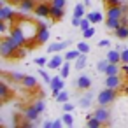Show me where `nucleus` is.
<instances>
[{"mask_svg":"<svg viewBox=\"0 0 128 128\" xmlns=\"http://www.w3.org/2000/svg\"><path fill=\"white\" fill-rule=\"evenodd\" d=\"M110 63H121V51L119 49H110L105 56Z\"/></svg>","mask_w":128,"mask_h":128,"instance_id":"nucleus-16","label":"nucleus"},{"mask_svg":"<svg viewBox=\"0 0 128 128\" xmlns=\"http://www.w3.org/2000/svg\"><path fill=\"white\" fill-rule=\"evenodd\" d=\"M121 16H123L121 6H107V18H116V20H119Z\"/></svg>","mask_w":128,"mask_h":128,"instance_id":"nucleus-11","label":"nucleus"},{"mask_svg":"<svg viewBox=\"0 0 128 128\" xmlns=\"http://www.w3.org/2000/svg\"><path fill=\"white\" fill-rule=\"evenodd\" d=\"M14 18V9L7 4H2L0 6V20H6V21H11Z\"/></svg>","mask_w":128,"mask_h":128,"instance_id":"nucleus-8","label":"nucleus"},{"mask_svg":"<svg viewBox=\"0 0 128 128\" xmlns=\"http://www.w3.org/2000/svg\"><path fill=\"white\" fill-rule=\"evenodd\" d=\"M93 116H95V118H98L102 123H107V121L110 119V112L105 109V105H98V109L93 112Z\"/></svg>","mask_w":128,"mask_h":128,"instance_id":"nucleus-9","label":"nucleus"},{"mask_svg":"<svg viewBox=\"0 0 128 128\" xmlns=\"http://www.w3.org/2000/svg\"><path fill=\"white\" fill-rule=\"evenodd\" d=\"M63 63H65V56H58V54H56V56H53V58L48 62V67L54 70V68H62Z\"/></svg>","mask_w":128,"mask_h":128,"instance_id":"nucleus-13","label":"nucleus"},{"mask_svg":"<svg viewBox=\"0 0 128 128\" xmlns=\"http://www.w3.org/2000/svg\"><path fill=\"white\" fill-rule=\"evenodd\" d=\"M119 70H121V65L119 63H110L109 62V65H107V68H105V76H116V74H119Z\"/></svg>","mask_w":128,"mask_h":128,"instance_id":"nucleus-19","label":"nucleus"},{"mask_svg":"<svg viewBox=\"0 0 128 128\" xmlns=\"http://www.w3.org/2000/svg\"><path fill=\"white\" fill-rule=\"evenodd\" d=\"M119 21H121V25H128V16H126V14H123V16L119 18Z\"/></svg>","mask_w":128,"mask_h":128,"instance_id":"nucleus-49","label":"nucleus"},{"mask_svg":"<svg viewBox=\"0 0 128 128\" xmlns=\"http://www.w3.org/2000/svg\"><path fill=\"white\" fill-rule=\"evenodd\" d=\"M77 49H79L81 53H84V54H86V53L90 51V46H88L86 42H77Z\"/></svg>","mask_w":128,"mask_h":128,"instance_id":"nucleus-36","label":"nucleus"},{"mask_svg":"<svg viewBox=\"0 0 128 128\" xmlns=\"http://www.w3.org/2000/svg\"><path fill=\"white\" fill-rule=\"evenodd\" d=\"M121 11H123V14H128V6L121 4Z\"/></svg>","mask_w":128,"mask_h":128,"instance_id":"nucleus-52","label":"nucleus"},{"mask_svg":"<svg viewBox=\"0 0 128 128\" xmlns=\"http://www.w3.org/2000/svg\"><path fill=\"white\" fill-rule=\"evenodd\" d=\"M76 86H77V90H90L91 88V79L88 76H79Z\"/></svg>","mask_w":128,"mask_h":128,"instance_id":"nucleus-14","label":"nucleus"},{"mask_svg":"<svg viewBox=\"0 0 128 128\" xmlns=\"http://www.w3.org/2000/svg\"><path fill=\"white\" fill-rule=\"evenodd\" d=\"M0 32H7V21L0 20Z\"/></svg>","mask_w":128,"mask_h":128,"instance_id":"nucleus-44","label":"nucleus"},{"mask_svg":"<svg viewBox=\"0 0 128 128\" xmlns=\"http://www.w3.org/2000/svg\"><path fill=\"white\" fill-rule=\"evenodd\" d=\"M86 16L90 18V21H91V25H93V23H100V21L104 20V16H102L100 12H96V11H91V12H88Z\"/></svg>","mask_w":128,"mask_h":128,"instance_id":"nucleus-23","label":"nucleus"},{"mask_svg":"<svg viewBox=\"0 0 128 128\" xmlns=\"http://www.w3.org/2000/svg\"><path fill=\"white\" fill-rule=\"evenodd\" d=\"M81 54V51L79 49H70V51H67L65 53V60H68V62H72V60H77V56Z\"/></svg>","mask_w":128,"mask_h":128,"instance_id":"nucleus-28","label":"nucleus"},{"mask_svg":"<svg viewBox=\"0 0 128 128\" xmlns=\"http://www.w3.org/2000/svg\"><path fill=\"white\" fill-rule=\"evenodd\" d=\"M105 25H107L109 30H116V28L121 26V21L116 20V18H107V20H105Z\"/></svg>","mask_w":128,"mask_h":128,"instance_id":"nucleus-22","label":"nucleus"},{"mask_svg":"<svg viewBox=\"0 0 128 128\" xmlns=\"http://www.w3.org/2000/svg\"><path fill=\"white\" fill-rule=\"evenodd\" d=\"M114 98H116V90L114 88H104L100 93H98V105H109V104H112L114 102Z\"/></svg>","mask_w":128,"mask_h":128,"instance_id":"nucleus-2","label":"nucleus"},{"mask_svg":"<svg viewBox=\"0 0 128 128\" xmlns=\"http://www.w3.org/2000/svg\"><path fill=\"white\" fill-rule=\"evenodd\" d=\"M18 7H20L21 12H30V11H34L37 7V2L35 0H20Z\"/></svg>","mask_w":128,"mask_h":128,"instance_id":"nucleus-10","label":"nucleus"},{"mask_svg":"<svg viewBox=\"0 0 128 128\" xmlns=\"http://www.w3.org/2000/svg\"><path fill=\"white\" fill-rule=\"evenodd\" d=\"M98 46H100V48H109V46H110V40H109V39H104V40L98 42Z\"/></svg>","mask_w":128,"mask_h":128,"instance_id":"nucleus-45","label":"nucleus"},{"mask_svg":"<svg viewBox=\"0 0 128 128\" xmlns=\"http://www.w3.org/2000/svg\"><path fill=\"white\" fill-rule=\"evenodd\" d=\"M48 62H49V60H48L46 56H39V58H35V63H37L39 67H44V65H48Z\"/></svg>","mask_w":128,"mask_h":128,"instance_id":"nucleus-37","label":"nucleus"},{"mask_svg":"<svg viewBox=\"0 0 128 128\" xmlns=\"http://www.w3.org/2000/svg\"><path fill=\"white\" fill-rule=\"evenodd\" d=\"M34 105L39 109V112H44V110H46V102H44V96H40V98H39Z\"/></svg>","mask_w":128,"mask_h":128,"instance_id":"nucleus-33","label":"nucleus"},{"mask_svg":"<svg viewBox=\"0 0 128 128\" xmlns=\"http://www.w3.org/2000/svg\"><path fill=\"white\" fill-rule=\"evenodd\" d=\"M9 77H11V79H12V81H16V82H21V81H23V77H25V76H23V74H11V76H9Z\"/></svg>","mask_w":128,"mask_h":128,"instance_id":"nucleus-40","label":"nucleus"},{"mask_svg":"<svg viewBox=\"0 0 128 128\" xmlns=\"http://www.w3.org/2000/svg\"><path fill=\"white\" fill-rule=\"evenodd\" d=\"M121 63H128V48L121 51Z\"/></svg>","mask_w":128,"mask_h":128,"instance_id":"nucleus-41","label":"nucleus"},{"mask_svg":"<svg viewBox=\"0 0 128 128\" xmlns=\"http://www.w3.org/2000/svg\"><path fill=\"white\" fill-rule=\"evenodd\" d=\"M114 34H116V37H118V39L126 40V39H128V25H121L119 28H116V30H114Z\"/></svg>","mask_w":128,"mask_h":128,"instance_id":"nucleus-20","label":"nucleus"},{"mask_svg":"<svg viewBox=\"0 0 128 128\" xmlns=\"http://www.w3.org/2000/svg\"><path fill=\"white\" fill-rule=\"evenodd\" d=\"M51 6H56V7H65V0H51Z\"/></svg>","mask_w":128,"mask_h":128,"instance_id":"nucleus-42","label":"nucleus"},{"mask_svg":"<svg viewBox=\"0 0 128 128\" xmlns=\"http://www.w3.org/2000/svg\"><path fill=\"white\" fill-rule=\"evenodd\" d=\"M91 100H93V95H91V93H86L84 96H81V100H79V105L86 109V107H90V105H91Z\"/></svg>","mask_w":128,"mask_h":128,"instance_id":"nucleus-25","label":"nucleus"},{"mask_svg":"<svg viewBox=\"0 0 128 128\" xmlns=\"http://www.w3.org/2000/svg\"><path fill=\"white\" fill-rule=\"evenodd\" d=\"M39 72H40V76H42V79H44L46 82H51V79H53V77H49V76H48V74L42 70V67H40V70H39Z\"/></svg>","mask_w":128,"mask_h":128,"instance_id":"nucleus-43","label":"nucleus"},{"mask_svg":"<svg viewBox=\"0 0 128 128\" xmlns=\"http://www.w3.org/2000/svg\"><path fill=\"white\" fill-rule=\"evenodd\" d=\"M20 46H26V42H28V39H26V35H25V32H23V28L20 26V25H16V26H12L11 28V34H9Z\"/></svg>","mask_w":128,"mask_h":128,"instance_id":"nucleus-3","label":"nucleus"},{"mask_svg":"<svg viewBox=\"0 0 128 128\" xmlns=\"http://www.w3.org/2000/svg\"><path fill=\"white\" fill-rule=\"evenodd\" d=\"M68 46H70V40H65V42H54V44H51V46L48 48V51H49V53H58V51L67 49Z\"/></svg>","mask_w":128,"mask_h":128,"instance_id":"nucleus-15","label":"nucleus"},{"mask_svg":"<svg viewBox=\"0 0 128 128\" xmlns=\"http://www.w3.org/2000/svg\"><path fill=\"white\" fill-rule=\"evenodd\" d=\"M63 14H65V12H63V7L51 6V16H49V18H51L53 21H60V20L63 18Z\"/></svg>","mask_w":128,"mask_h":128,"instance_id":"nucleus-17","label":"nucleus"},{"mask_svg":"<svg viewBox=\"0 0 128 128\" xmlns=\"http://www.w3.org/2000/svg\"><path fill=\"white\" fill-rule=\"evenodd\" d=\"M86 124H88L90 128H100V126H102L104 123H102V121H100L98 118H95V116H91V118H88V123H86Z\"/></svg>","mask_w":128,"mask_h":128,"instance_id":"nucleus-27","label":"nucleus"},{"mask_svg":"<svg viewBox=\"0 0 128 128\" xmlns=\"http://www.w3.org/2000/svg\"><path fill=\"white\" fill-rule=\"evenodd\" d=\"M107 65H109V60L105 58V60H102V62H98V63H96V70H98V72H105Z\"/></svg>","mask_w":128,"mask_h":128,"instance_id":"nucleus-34","label":"nucleus"},{"mask_svg":"<svg viewBox=\"0 0 128 128\" xmlns=\"http://www.w3.org/2000/svg\"><path fill=\"white\" fill-rule=\"evenodd\" d=\"M6 2H9V4H16V6H18V4H20V0H6Z\"/></svg>","mask_w":128,"mask_h":128,"instance_id":"nucleus-53","label":"nucleus"},{"mask_svg":"<svg viewBox=\"0 0 128 128\" xmlns=\"http://www.w3.org/2000/svg\"><path fill=\"white\" fill-rule=\"evenodd\" d=\"M62 124H63V119H54L53 121V128H62Z\"/></svg>","mask_w":128,"mask_h":128,"instance_id":"nucleus-46","label":"nucleus"},{"mask_svg":"<svg viewBox=\"0 0 128 128\" xmlns=\"http://www.w3.org/2000/svg\"><path fill=\"white\" fill-rule=\"evenodd\" d=\"M62 119H63V124H65V126H72V124H74V118H72L70 112H65V114L62 116Z\"/></svg>","mask_w":128,"mask_h":128,"instance_id":"nucleus-31","label":"nucleus"},{"mask_svg":"<svg viewBox=\"0 0 128 128\" xmlns=\"http://www.w3.org/2000/svg\"><path fill=\"white\" fill-rule=\"evenodd\" d=\"M121 72H124L128 76V63H121Z\"/></svg>","mask_w":128,"mask_h":128,"instance_id":"nucleus-50","label":"nucleus"},{"mask_svg":"<svg viewBox=\"0 0 128 128\" xmlns=\"http://www.w3.org/2000/svg\"><path fill=\"white\" fill-rule=\"evenodd\" d=\"M86 62H88V60H86V54L81 53V54L77 56V60H76V68H77V70H82V68L86 67Z\"/></svg>","mask_w":128,"mask_h":128,"instance_id":"nucleus-24","label":"nucleus"},{"mask_svg":"<svg viewBox=\"0 0 128 128\" xmlns=\"http://www.w3.org/2000/svg\"><path fill=\"white\" fill-rule=\"evenodd\" d=\"M26 54V49H25V46H20L18 48V51H16V58H23Z\"/></svg>","mask_w":128,"mask_h":128,"instance_id":"nucleus-39","label":"nucleus"},{"mask_svg":"<svg viewBox=\"0 0 128 128\" xmlns=\"http://www.w3.org/2000/svg\"><path fill=\"white\" fill-rule=\"evenodd\" d=\"M34 14L37 18H49L51 16V4H44V2L37 4V7L34 9Z\"/></svg>","mask_w":128,"mask_h":128,"instance_id":"nucleus-5","label":"nucleus"},{"mask_svg":"<svg viewBox=\"0 0 128 128\" xmlns=\"http://www.w3.org/2000/svg\"><path fill=\"white\" fill-rule=\"evenodd\" d=\"M49 84H51V91H53V96H54V98H56V95L63 90V86H65V82H63V77H62V76L53 77Z\"/></svg>","mask_w":128,"mask_h":128,"instance_id":"nucleus-6","label":"nucleus"},{"mask_svg":"<svg viewBox=\"0 0 128 128\" xmlns=\"http://www.w3.org/2000/svg\"><path fill=\"white\" fill-rule=\"evenodd\" d=\"M39 116H40V112H39V109H37L35 105H28V107L23 110V118H26V119L34 121V123L39 119Z\"/></svg>","mask_w":128,"mask_h":128,"instance_id":"nucleus-7","label":"nucleus"},{"mask_svg":"<svg viewBox=\"0 0 128 128\" xmlns=\"http://www.w3.org/2000/svg\"><path fill=\"white\" fill-rule=\"evenodd\" d=\"M72 25H74V26H79V25H81V18H76V16H74V18H72Z\"/></svg>","mask_w":128,"mask_h":128,"instance_id":"nucleus-48","label":"nucleus"},{"mask_svg":"<svg viewBox=\"0 0 128 128\" xmlns=\"http://www.w3.org/2000/svg\"><path fill=\"white\" fill-rule=\"evenodd\" d=\"M107 6H121V0H105Z\"/></svg>","mask_w":128,"mask_h":128,"instance_id":"nucleus-47","label":"nucleus"},{"mask_svg":"<svg viewBox=\"0 0 128 128\" xmlns=\"http://www.w3.org/2000/svg\"><path fill=\"white\" fill-rule=\"evenodd\" d=\"M68 74H70V62L68 60H65V63L62 65V68H60V76L63 77V79H67L68 77Z\"/></svg>","mask_w":128,"mask_h":128,"instance_id":"nucleus-26","label":"nucleus"},{"mask_svg":"<svg viewBox=\"0 0 128 128\" xmlns=\"http://www.w3.org/2000/svg\"><path fill=\"white\" fill-rule=\"evenodd\" d=\"M62 105H63V107H62L63 112H72V110H74V104H70V102H65V104H62Z\"/></svg>","mask_w":128,"mask_h":128,"instance_id":"nucleus-38","label":"nucleus"},{"mask_svg":"<svg viewBox=\"0 0 128 128\" xmlns=\"http://www.w3.org/2000/svg\"><path fill=\"white\" fill-rule=\"evenodd\" d=\"M21 84H23L25 88H28V90H34V88L37 86V79L32 77V76H25L23 81H21Z\"/></svg>","mask_w":128,"mask_h":128,"instance_id":"nucleus-21","label":"nucleus"},{"mask_svg":"<svg viewBox=\"0 0 128 128\" xmlns=\"http://www.w3.org/2000/svg\"><path fill=\"white\" fill-rule=\"evenodd\" d=\"M20 44L9 35V37H4L0 40V54L4 58H16V51H18Z\"/></svg>","mask_w":128,"mask_h":128,"instance_id":"nucleus-1","label":"nucleus"},{"mask_svg":"<svg viewBox=\"0 0 128 128\" xmlns=\"http://www.w3.org/2000/svg\"><path fill=\"white\" fill-rule=\"evenodd\" d=\"M105 86L107 88H114V90H118L119 86H121V77L116 74V76H107V79H105Z\"/></svg>","mask_w":128,"mask_h":128,"instance_id":"nucleus-12","label":"nucleus"},{"mask_svg":"<svg viewBox=\"0 0 128 128\" xmlns=\"http://www.w3.org/2000/svg\"><path fill=\"white\" fill-rule=\"evenodd\" d=\"M48 39H49V30H48V25L39 23V25H37V35H35V42H37V44H42V42H48Z\"/></svg>","mask_w":128,"mask_h":128,"instance_id":"nucleus-4","label":"nucleus"},{"mask_svg":"<svg viewBox=\"0 0 128 128\" xmlns=\"http://www.w3.org/2000/svg\"><path fill=\"white\" fill-rule=\"evenodd\" d=\"M93 35H95V28H93V26H90V28L82 30V37H84V39H91Z\"/></svg>","mask_w":128,"mask_h":128,"instance_id":"nucleus-35","label":"nucleus"},{"mask_svg":"<svg viewBox=\"0 0 128 128\" xmlns=\"http://www.w3.org/2000/svg\"><path fill=\"white\" fill-rule=\"evenodd\" d=\"M9 96H11V90H9V86H7V82H0V98H2V102H6V100H9Z\"/></svg>","mask_w":128,"mask_h":128,"instance_id":"nucleus-18","label":"nucleus"},{"mask_svg":"<svg viewBox=\"0 0 128 128\" xmlns=\"http://www.w3.org/2000/svg\"><path fill=\"white\" fill-rule=\"evenodd\" d=\"M90 26H91V21H90V18H88V16L81 18V25H79V28H81V30H86V28H90Z\"/></svg>","mask_w":128,"mask_h":128,"instance_id":"nucleus-32","label":"nucleus"},{"mask_svg":"<svg viewBox=\"0 0 128 128\" xmlns=\"http://www.w3.org/2000/svg\"><path fill=\"white\" fill-rule=\"evenodd\" d=\"M84 4H77L76 7H74V16L76 18H84Z\"/></svg>","mask_w":128,"mask_h":128,"instance_id":"nucleus-29","label":"nucleus"},{"mask_svg":"<svg viewBox=\"0 0 128 128\" xmlns=\"http://www.w3.org/2000/svg\"><path fill=\"white\" fill-rule=\"evenodd\" d=\"M56 102H58V104H65V102H68V93L62 90V91L56 95Z\"/></svg>","mask_w":128,"mask_h":128,"instance_id":"nucleus-30","label":"nucleus"},{"mask_svg":"<svg viewBox=\"0 0 128 128\" xmlns=\"http://www.w3.org/2000/svg\"><path fill=\"white\" fill-rule=\"evenodd\" d=\"M44 128H53V121H44Z\"/></svg>","mask_w":128,"mask_h":128,"instance_id":"nucleus-51","label":"nucleus"}]
</instances>
